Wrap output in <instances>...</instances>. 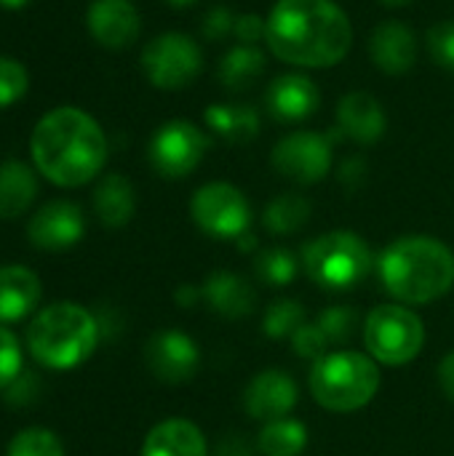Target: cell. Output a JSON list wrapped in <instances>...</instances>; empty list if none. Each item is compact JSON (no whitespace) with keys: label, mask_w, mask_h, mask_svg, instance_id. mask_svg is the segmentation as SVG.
I'll list each match as a JSON object with an SVG mask.
<instances>
[{"label":"cell","mask_w":454,"mask_h":456,"mask_svg":"<svg viewBox=\"0 0 454 456\" xmlns=\"http://www.w3.org/2000/svg\"><path fill=\"white\" fill-rule=\"evenodd\" d=\"M270 51L297 67H334L353 43L348 13L332 0H278L268 16Z\"/></svg>","instance_id":"6da1fadb"},{"label":"cell","mask_w":454,"mask_h":456,"mask_svg":"<svg viewBox=\"0 0 454 456\" xmlns=\"http://www.w3.org/2000/svg\"><path fill=\"white\" fill-rule=\"evenodd\" d=\"M35 168L56 187H80L99 176L107 160L102 126L78 107L45 112L29 136Z\"/></svg>","instance_id":"7a4b0ae2"},{"label":"cell","mask_w":454,"mask_h":456,"mask_svg":"<svg viewBox=\"0 0 454 456\" xmlns=\"http://www.w3.org/2000/svg\"><path fill=\"white\" fill-rule=\"evenodd\" d=\"M380 281L404 305H428L454 286V254L436 238L409 235L393 240L380 262Z\"/></svg>","instance_id":"3957f363"},{"label":"cell","mask_w":454,"mask_h":456,"mask_svg":"<svg viewBox=\"0 0 454 456\" xmlns=\"http://www.w3.org/2000/svg\"><path fill=\"white\" fill-rule=\"evenodd\" d=\"M99 345L96 318L75 305L56 302L35 315L27 329V350L43 366L54 371H70L86 363Z\"/></svg>","instance_id":"277c9868"},{"label":"cell","mask_w":454,"mask_h":456,"mask_svg":"<svg viewBox=\"0 0 454 456\" xmlns=\"http://www.w3.org/2000/svg\"><path fill=\"white\" fill-rule=\"evenodd\" d=\"M380 390V369L372 355L337 350L313 363L310 393L318 406L337 414L364 409Z\"/></svg>","instance_id":"5b68a950"},{"label":"cell","mask_w":454,"mask_h":456,"mask_svg":"<svg viewBox=\"0 0 454 456\" xmlns=\"http://www.w3.org/2000/svg\"><path fill=\"white\" fill-rule=\"evenodd\" d=\"M302 267L316 286L326 291H348L369 275L372 254L356 232L334 230L305 246Z\"/></svg>","instance_id":"8992f818"},{"label":"cell","mask_w":454,"mask_h":456,"mask_svg":"<svg viewBox=\"0 0 454 456\" xmlns=\"http://www.w3.org/2000/svg\"><path fill=\"white\" fill-rule=\"evenodd\" d=\"M364 342L377 363L404 366L420 355L425 345V326L420 315L404 305H380L367 315Z\"/></svg>","instance_id":"52a82bcc"},{"label":"cell","mask_w":454,"mask_h":456,"mask_svg":"<svg viewBox=\"0 0 454 456\" xmlns=\"http://www.w3.org/2000/svg\"><path fill=\"white\" fill-rule=\"evenodd\" d=\"M142 69L155 88L182 91L203 69V53L190 35L163 32L142 51Z\"/></svg>","instance_id":"ba28073f"},{"label":"cell","mask_w":454,"mask_h":456,"mask_svg":"<svg viewBox=\"0 0 454 456\" xmlns=\"http://www.w3.org/2000/svg\"><path fill=\"white\" fill-rule=\"evenodd\" d=\"M193 222L211 238L238 240L249 232L252 208L246 195L227 182L203 184L190 200Z\"/></svg>","instance_id":"9c48e42d"},{"label":"cell","mask_w":454,"mask_h":456,"mask_svg":"<svg viewBox=\"0 0 454 456\" xmlns=\"http://www.w3.org/2000/svg\"><path fill=\"white\" fill-rule=\"evenodd\" d=\"M209 150V136L190 120H169L150 139V163L166 179L193 174Z\"/></svg>","instance_id":"30bf717a"},{"label":"cell","mask_w":454,"mask_h":456,"mask_svg":"<svg viewBox=\"0 0 454 456\" xmlns=\"http://www.w3.org/2000/svg\"><path fill=\"white\" fill-rule=\"evenodd\" d=\"M270 163L281 176L297 184H316L332 168V144L321 134L294 131L273 147Z\"/></svg>","instance_id":"8fae6325"},{"label":"cell","mask_w":454,"mask_h":456,"mask_svg":"<svg viewBox=\"0 0 454 456\" xmlns=\"http://www.w3.org/2000/svg\"><path fill=\"white\" fill-rule=\"evenodd\" d=\"M144 363L155 379L166 385H182L195 377L201 353L187 334L169 329L150 337V342L144 345Z\"/></svg>","instance_id":"7c38bea8"},{"label":"cell","mask_w":454,"mask_h":456,"mask_svg":"<svg viewBox=\"0 0 454 456\" xmlns=\"http://www.w3.org/2000/svg\"><path fill=\"white\" fill-rule=\"evenodd\" d=\"M86 232V219L80 206L72 200H51L35 211L27 224V238L40 251H67L80 243Z\"/></svg>","instance_id":"4fadbf2b"},{"label":"cell","mask_w":454,"mask_h":456,"mask_svg":"<svg viewBox=\"0 0 454 456\" xmlns=\"http://www.w3.org/2000/svg\"><path fill=\"white\" fill-rule=\"evenodd\" d=\"M86 24L91 37L110 51L128 48L142 29L139 11L131 0H94L88 5Z\"/></svg>","instance_id":"5bb4252c"},{"label":"cell","mask_w":454,"mask_h":456,"mask_svg":"<svg viewBox=\"0 0 454 456\" xmlns=\"http://www.w3.org/2000/svg\"><path fill=\"white\" fill-rule=\"evenodd\" d=\"M294 406H297V385L289 374L278 369H268L257 374L244 393L246 414L265 425L286 419Z\"/></svg>","instance_id":"9a60e30c"},{"label":"cell","mask_w":454,"mask_h":456,"mask_svg":"<svg viewBox=\"0 0 454 456\" xmlns=\"http://www.w3.org/2000/svg\"><path fill=\"white\" fill-rule=\"evenodd\" d=\"M321 94L308 75H281L268 86V112L281 123H300L318 110Z\"/></svg>","instance_id":"2e32d148"},{"label":"cell","mask_w":454,"mask_h":456,"mask_svg":"<svg viewBox=\"0 0 454 456\" xmlns=\"http://www.w3.org/2000/svg\"><path fill=\"white\" fill-rule=\"evenodd\" d=\"M369 53L380 72L404 75L417 61V40L415 32L401 21H383L369 37Z\"/></svg>","instance_id":"e0dca14e"},{"label":"cell","mask_w":454,"mask_h":456,"mask_svg":"<svg viewBox=\"0 0 454 456\" xmlns=\"http://www.w3.org/2000/svg\"><path fill=\"white\" fill-rule=\"evenodd\" d=\"M337 126L353 142L375 144L385 134L383 104L367 91H353V94L343 96L337 104Z\"/></svg>","instance_id":"ac0fdd59"},{"label":"cell","mask_w":454,"mask_h":456,"mask_svg":"<svg viewBox=\"0 0 454 456\" xmlns=\"http://www.w3.org/2000/svg\"><path fill=\"white\" fill-rule=\"evenodd\" d=\"M142 456H209V449L201 428L187 419H166L147 433Z\"/></svg>","instance_id":"d6986e66"},{"label":"cell","mask_w":454,"mask_h":456,"mask_svg":"<svg viewBox=\"0 0 454 456\" xmlns=\"http://www.w3.org/2000/svg\"><path fill=\"white\" fill-rule=\"evenodd\" d=\"M40 302V278L21 267L5 265L0 267V321H21Z\"/></svg>","instance_id":"ffe728a7"},{"label":"cell","mask_w":454,"mask_h":456,"mask_svg":"<svg viewBox=\"0 0 454 456\" xmlns=\"http://www.w3.org/2000/svg\"><path fill=\"white\" fill-rule=\"evenodd\" d=\"M206 305L222 318H246L254 310V289L235 273H211L201 289Z\"/></svg>","instance_id":"44dd1931"},{"label":"cell","mask_w":454,"mask_h":456,"mask_svg":"<svg viewBox=\"0 0 454 456\" xmlns=\"http://www.w3.org/2000/svg\"><path fill=\"white\" fill-rule=\"evenodd\" d=\"M37 198V176L21 160L0 163V219L21 216Z\"/></svg>","instance_id":"7402d4cb"},{"label":"cell","mask_w":454,"mask_h":456,"mask_svg":"<svg viewBox=\"0 0 454 456\" xmlns=\"http://www.w3.org/2000/svg\"><path fill=\"white\" fill-rule=\"evenodd\" d=\"M136 208L134 187L120 174H107L94 190V211L104 227H123L131 222Z\"/></svg>","instance_id":"603a6c76"},{"label":"cell","mask_w":454,"mask_h":456,"mask_svg":"<svg viewBox=\"0 0 454 456\" xmlns=\"http://www.w3.org/2000/svg\"><path fill=\"white\" fill-rule=\"evenodd\" d=\"M203 118L206 126L230 144H246L260 134V115L249 104H211Z\"/></svg>","instance_id":"cb8c5ba5"},{"label":"cell","mask_w":454,"mask_h":456,"mask_svg":"<svg viewBox=\"0 0 454 456\" xmlns=\"http://www.w3.org/2000/svg\"><path fill=\"white\" fill-rule=\"evenodd\" d=\"M265 72V53L254 45L233 48L219 64V80L227 91H246L252 88L260 75Z\"/></svg>","instance_id":"d4e9b609"},{"label":"cell","mask_w":454,"mask_h":456,"mask_svg":"<svg viewBox=\"0 0 454 456\" xmlns=\"http://www.w3.org/2000/svg\"><path fill=\"white\" fill-rule=\"evenodd\" d=\"M308 219H310V200L294 192L273 198L262 214V222L273 235H292L300 227H305Z\"/></svg>","instance_id":"484cf974"},{"label":"cell","mask_w":454,"mask_h":456,"mask_svg":"<svg viewBox=\"0 0 454 456\" xmlns=\"http://www.w3.org/2000/svg\"><path fill=\"white\" fill-rule=\"evenodd\" d=\"M308 446V428L297 419L268 422L260 433V452L265 456H300Z\"/></svg>","instance_id":"4316f807"},{"label":"cell","mask_w":454,"mask_h":456,"mask_svg":"<svg viewBox=\"0 0 454 456\" xmlns=\"http://www.w3.org/2000/svg\"><path fill=\"white\" fill-rule=\"evenodd\" d=\"M308 321H305V307L294 299H278L268 307L265 313V334L270 339H284V337H294L297 329H302Z\"/></svg>","instance_id":"83f0119b"},{"label":"cell","mask_w":454,"mask_h":456,"mask_svg":"<svg viewBox=\"0 0 454 456\" xmlns=\"http://www.w3.org/2000/svg\"><path fill=\"white\" fill-rule=\"evenodd\" d=\"M5 456H64V446L56 433L45 428H27L13 436Z\"/></svg>","instance_id":"f1b7e54d"},{"label":"cell","mask_w":454,"mask_h":456,"mask_svg":"<svg viewBox=\"0 0 454 456\" xmlns=\"http://www.w3.org/2000/svg\"><path fill=\"white\" fill-rule=\"evenodd\" d=\"M257 278L268 286H289L297 278V259L286 248H265L257 256Z\"/></svg>","instance_id":"f546056e"},{"label":"cell","mask_w":454,"mask_h":456,"mask_svg":"<svg viewBox=\"0 0 454 456\" xmlns=\"http://www.w3.org/2000/svg\"><path fill=\"white\" fill-rule=\"evenodd\" d=\"M29 88V75L21 61L0 56V110L16 104Z\"/></svg>","instance_id":"4dcf8cb0"},{"label":"cell","mask_w":454,"mask_h":456,"mask_svg":"<svg viewBox=\"0 0 454 456\" xmlns=\"http://www.w3.org/2000/svg\"><path fill=\"white\" fill-rule=\"evenodd\" d=\"M356 313L353 307H329L324 310L316 323L318 329L324 331V337L329 339V345H343L353 337V329H356Z\"/></svg>","instance_id":"1f68e13d"},{"label":"cell","mask_w":454,"mask_h":456,"mask_svg":"<svg viewBox=\"0 0 454 456\" xmlns=\"http://www.w3.org/2000/svg\"><path fill=\"white\" fill-rule=\"evenodd\" d=\"M19 374H21V345L13 337V331L0 326V390L11 387Z\"/></svg>","instance_id":"d6a6232c"},{"label":"cell","mask_w":454,"mask_h":456,"mask_svg":"<svg viewBox=\"0 0 454 456\" xmlns=\"http://www.w3.org/2000/svg\"><path fill=\"white\" fill-rule=\"evenodd\" d=\"M428 51L433 61L444 69L454 72V21H439L428 29Z\"/></svg>","instance_id":"836d02e7"},{"label":"cell","mask_w":454,"mask_h":456,"mask_svg":"<svg viewBox=\"0 0 454 456\" xmlns=\"http://www.w3.org/2000/svg\"><path fill=\"white\" fill-rule=\"evenodd\" d=\"M292 347H294V353H297L300 358L316 363V361H321V358L326 355V350H329L332 345H329V339L324 337V331L318 329V323L313 321V323H305L302 329L294 331Z\"/></svg>","instance_id":"e575fe53"},{"label":"cell","mask_w":454,"mask_h":456,"mask_svg":"<svg viewBox=\"0 0 454 456\" xmlns=\"http://www.w3.org/2000/svg\"><path fill=\"white\" fill-rule=\"evenodd\" d=\"M235 19L238 16H233V11L227 5H217L203 19V35L209 40H225L235 29Z\"/></svg>","instance_id":"d590c367"},{"label":"cell","mask_w":454,"mask_h":456,"mask_svg":"<svg viewBox=\"0 0 454 456\" xmlns=\"http://www.w3.org/2000/svg\"><path fill=\"white\" fill-rule=\"evenodd\" d=\"M235 37L244 43V45H254L257 40H262L265 37V32H268V19H262V16H257V13H244V16H238L235 19Z\"/></svg>","instance_id":"8d00e7d4"},{"label":"cell","mask_w":454,"mask_h":456,"mask_svg":"<svg viewBox=\"0 0 454 456\" xmlns=\"http://www.w3.org/2000/svg\"><path fill=\"white\" fill-rule=\"evenodd\" d=\"M35 390H37V382L29 374H19L13 379V385L5 387V401L8 403H27L35 398Z\"/></svg>","instance_id":"74e56055"},{"label":"cell","mask_w":454,"mask_h":456,"mask_svg":"<svg viewBox=\"0 0 454 456\" xmlns=\"http://www.w3.org/2000/svg\"><path fill=\"white\" fill-rule=\"evenodd\" d=\"M439 387L450 401H454V350L447 353L439 363Z\"/></svg>","instance_id":"f35d334b"},{"label":"cell","mask_w":454,"mask_h":456,"mask_svg":"<svg viewBox=\"0 0 454 456\" xmlns=\"http://www.w3.org/2000/svg\"><path fill=\"white\" fill-rule=\"evenodd\" d=\"M361 176H364V163L359 158H351V160L343 163V171H340V179L343 182H356Z\"/></svg>","instance_id":"ab89813d"},{"label":"cell","mask_w":454,"mask_h":456,"mask_svg":"<svg viewBox=\"0 0 454 456\" xmlns=\"http://www.w3.org/2000/svg\"><path fill=\"white\" fill-rule=\"evenodd\" d=\"M29 0H0V5L3 8H11V11H16V8H24Z\"/></svg>","instance_id":"60d3db41"},{"label":"cell","mask_w":454,"mask_h":456,"mask_svg":"<svg viewBox=\"0 0 454 456\" xmlns=\"http://www.w3.org/2000/svg\"><path fill=\"white\" fill-rule=\"evenodd\" d=\"M383 5H388V8H401V5H409L412 0H380Z\"/></svg>","instance_id":"b9f144b4"},{"label":"cell","mask_w":454,"mask_h":456,"mask_svg":"<svg viewBox=\"0 0 454 456\" xmlns=\"http://www.w3.org/2000/svg\"><path fill=\"white\" fill-rule=\"evenodd\" d=\"M169 5H174V8H187V5H193L195 0H166Z\"/></svg>","instance_id":"7bdbcfd3"}]
</instances>
